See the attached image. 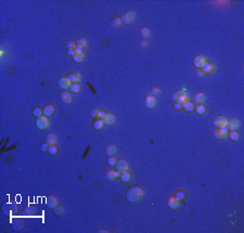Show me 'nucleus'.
Here are the masks:
<instances>
[{
    "label": "nucleus",
    "mask_w": 244,
    "mask_h": 233,
    "mask_svg": "<svg viewBox=\"0 0 244 233\" xmlns=\"http://www.w3.org/2000/svg\"><path fill=\"white\" fill-rule=\"evenodd\" d=\"M144 196V191L140 185H132L126 192V199L130 203H137Z\"/></svg>",
    "instance_id": "obj_1"
},
{
    "label": "nucleus",
    "mask_w": 244,
    "mask_h": 233,
    "mask_svg": "<svg viewBox=\"0 0 244 233\" xmlns=\"http://www.w3.org/2000/svg\"><path fill=\"white\" fill-rule=\"evenodd\" d=\"M49 125H50V121H49V118L47 116L41 115V116L36 117L35 126H36L37 129H39V130H46V129L49 128Z\"/></svg>",
    "instance_id": "obj_2"
},
{
    "label": "nucleus",
    "mask_w": 244,
    "mask_h": 233,
    "mask_svg": "<svg viewBox=\"0 0 244 233\" xmlns=\"http://www.w3.org/2000/svg\"><path fill=\"white\" fill-rule=\"evenodd\" d=\"M173 100H174V102H178V103H180V104H183V103L187 102L189 100V95L185 89L179 90L175 95H173Z\"/></svg>",
    "instance_id": "obj_3"
},
{
    "label": "nucleus",
    "mask_w": 244,
    "mask_h": 233,
    "mask_svg": "<svg viewBox=\"0 0 244 233\" xmlns=\"http://www.w3.org/2000/svg\"><path fill=\"white\" fill-rule=\"evenodd\" d=\"M136 12L135 11H127V12H125L124 14L122 15V22L124 23V24L128 25L130 24V23H132L136 20Z\"/></svg>",
    "instance_id": "obj_4"
},
{
    "label": "nucleus",
    "mask_w": 244,
    "mask_h": 233,
    "mask_svg": "<svg viewBox=\"0 0 244 233\" xmlns=\"http://www.w3.org/2000/svg\"><path fill=\"white\" fill-rule=\"evenodd\" d=\"M228 124H229V120L224 116H216L214 119V126H216L217 128H220V127L228 128Z\"/></svg>",
    "instance_id": "obj_5"
},
{
    "label": "nucleus",
    "mask_w": 244,
    "mask_h": 233,
    "mask_svg": "<svg viewBox=\"0 0 244 233\" xmlns=\"http://www.w3.org/2000/svg\"><path fill=\"white\" fill-rule=\"evenodd\" d=\"M72 81L70 79H68L67 77H61V78H59V80H58V86L61 89H63V90H66V89H70V87H71V85H72Z\"/></svg>",
    "instance_id": "obj_6"
},
{
    "label": "nucleus",
    "mask_w": 244,
    "mask_h": 233,
    "mask_svg": "<svg viewBox=\"0 0 244 233\" xmlns=\"http://www.w3.org/2000/svg\"><path fill=\"white\" fill-rule=\"evenodd\" d=\"M56 113V106L53 104H47L42 109V114L47 117H51Z\"/></svg>",
    "instance_id": "obj_7"
},
{
    "label": "nucleus",
    "mask_w": 244,
    "mask_h": 233,
    "mask_svg": "<svg viewBox=\"0 0 244 233\" xmlns=\"http://www.w3.org/2000/svg\"><path fill=\"white\" fill-rule=\"evenodd\" d=\"M144 105H145L148 109H153V107L156 105L155 97H154V95H146L145 99H144Z\"/></svg>",
    "instance_id": "obj_8"
},
{
    "label": "nucleus",
    "mask_w": 244,
    "mask_h": 233,
    "mask_svg": "<svg viewBox=\"0 0 244 233\" xmlns=\"http://www.w3.org/2000/svg\"><path fill=\"white\" fill-rule=\"evenodd\" d=\"M205 62H206V59H205L203 56H196L194 59H193V65L198 68V70H199V68L203 67V65L205 64Z\"/></svg>",
    "instance_id": "obj_9"
},
{
    "label": "nucleus",
    "mask_w": 244,
    "mask_h": 233,
    "mask_svg": "<svg viewBox=\"0 0 244 233\" xmlns=\"http://www.w3.org/2000/svg\"><path fill=\"white\" fill-rule=\"evenodd\" d=\"M201 70H203V73L204 74H213L215 72V70H216V67H215V65L213 63H210V62H205V64L203 65V67L201 68Z\"/></svg>",
    "instance_id": "obj_10"
},
{
    "label": "nucleus",
    "mask_w": 244,
    "mask_h": 233,
    "mask_svg": "<svg viewBox=\"0 0 244 233\" xmlns=\"http://www.w3.org/2000/svg\"><path fill=\"white\" fill-rule=\"evenodd\" d=\"M115 167H116L117 171L123 173V171H126V170H128V164H127V162L125 160H117V163H116V165H115Z\"/></svg>",
    "instance_id": "obj_11"
},
{
    "label": "nucleus",
    "mask_w": 244,
    "mask_h": 233,
    "mask_svg": "<svg viewBox=\"0 0 244 233\" xmlns=\"http://www.w3.org/2000/svg\"><path fill=\"white\" fill-rule=\"evenodd\" d=\"M180 201H179L178 199L176 196H171L170 199L167 201V205H168V207L169 208H171V209H176V208H178L179 206H180Z\"/></svg>",
    "instance_id": "obj_12"
},
{
    "label": "nucleus",
    "mask_w": 244,
    "mask_h": 233,
    "mask_svg": "<svg viewBox=\"0 0 244 233\" xmlns=\"http://www.w3.org/2000/svg\"><path fill=\"white\" fill-rule=\"evenodd\" d=\"M60 99H61V101L63 103H71L72 100H73V97H72L71 92H68V91H62L61 93H60Z\"/></svg>",
    "instance_id": "obj_13"
},
{
    "label": "nucleus",
    "mask_w": 244,
    "mask_h": 233,
    "mask_svg": "<svg viewBox=\"0 0 244 233\" xmlns=\"http://www.w3.org/2000/svg\"><path fill=\"white\" fill-rule=\"evenodd\" d=\"M205 100H206V95L205 93L203 92H196L194 95V98H193V102L196 103V104H203L205 102Z\"/></svg>",
    "instance_id": "obj_14"
},
{
    "label": "nucleus",
    "mask_w": 244,
    "mask_h": 233,
    "mask_svg": "<svg viewBox=\"0 0 244 233\" xmlns=\"http://www.w3.org/2000/svg\"><path fill=\"white\" fill-rule=\"evenodd\" d=\"M46 204L47 206L49 207V208H56V206H58V199H56V196H53V195H50V196L47 197V201H46Z\"/></svg>",
    "instance_id": "obj_15"
},
{
    "label": "nucleus",
    "mask_w": 244,
    "mask_h": 233,
    "mask_svg": "<svg viewBox=\"0 0 244 233\" xmlns=\"http://www.w3.org/2000/svg\"><path fill=\"white\" fill-rule=\"evenodd\" d=\"M46 143H48L49 145L58 143V137H56V134H53V132H50V134H47V137H46Z\"/></svg>",
    "instance_id": "obj_16"
},
{
    "label": "nucleus",
    "mask_w": 244,
    "mask_h": 233,
    "mask_svg": "<svg viewBox=\"0 0 244 233\" xmlns=\"http://www.w3.org/2000/svg\"><path fill=\"white\" fill-rule=\"evenodd\" d=\"M104 121H103V119H100V118H97L93 120L92 123V127L93 129H95V131H100L103 129V127H104Z\"/></svg>",
    "instance_id": "obj_17"
},
{
    "label": "nucleus",
    "mask_w": 244,
    "mask_h": 233,
    "mask_svg": "<svg viewBox=\"0 0 244 233\" xmlns=\"http://www.w3.org/2000/svg\"><path fill=\"white\" fill-rule=\"evenodd\" d=\"M120 171H117V170H114V169H110L106 171L105 177L109 180H114V179H116V178H120Z\"/></svg>",
    "instance_id": "obj_18"
},
{
    "label": "nucleus",
    "mask_w": 244,
    "mask_h": 233,
    "mask_svg": "<svg viewBox=\"0 0 244 233\" xmlns=\"http://www.w3.org/2000/svg\"><path fill=\"white\" fill-rule=\"evenodd\" d=\"M120 179L122 180L123 183H128V182L131 181V174L128 171V170H126V171H123V173H120Z\"/></svg>",
    "instance_id": "obj_19"
},
{
    "label": "nucleus",
    "mask_w": 244,
    "mask_h": 233,
    "mask_svg": "<svg viewBox=\"0 0 244 233\" xmlns=\"http://www.w3.org/2000/svg\"><path fill=\"white\" fill-rule=\"evenodd\" d=\"M182 109H185V112H189V113L193 112V111H194V109H195L194 102H192L191 100H188L187 102H185L182 104Z\"/></svg>",
    "instance_id": "obj_20"
},
{
    "label": "nucleus",
    "mask_w": 244,
    "mask_h": 233,
    "mask_svg": "<svg viewBox=\"0 0 244 233\" xmlns=\"http://www.w3.org/2000/svg\"><path fill=\"white\" fill-rule=\"evenodd\" d=\"M116 152H117V148L114 144H109V145H106V148H105V154H106L107 156H115Z\"/></svg>",
    "instance_id": "obj_21"
},
{
    "label": "nucleus",
    "mask_w": 244,
    "mask_h": 233,
    "mask_svg": "<svg viewBox=\"0 0 244 233\" xmlns=\"http://www.w3.org/2000/svg\"><path fill=\"white\" fill-rule=\"evenodd\" d=\"M140 36H141V38L144 39V40L150 39V37H151V30H150L149 27H142V28L140 29Z\"/></svg>",
    "instance_id": "obj_22"
},
{
    "label": "nucleus",
    "mask_w": 244,
    "mask_h": 233,
    "mask_svg": "<svg viewBox=\"0 0 244 233\" xmlns=\"http://www.w3.org/2000/svg\"><path fill=\"white\" fill-rule=\"evenodd\" d=\"M240 127V120L237 118H232L231 120H229V124H228V129L229 130H237Z\"/></svg>",
    "instance_id": "obj_23"
},
{
    "label": "nucleus",
    "mask_w": 244,
    "mask_h": 233,
    "mask_svg": "<svg viewBox=\"0 0 244 233\" xmlns=\"http://www.w3.org/2000/svg\"><path fill=\"white\" fill-rule=\"evenodd\" d=\"M67 78L72 83H79L81 80V73H70L67 75Z\"/></svg>",
    "instance_id": "obj_24"
},
{
    "label": "nucleus",
    "mask_w": 244,
    "mask_h": 233,
    "mask_svg": "<svg viewBox=\"0 0 244 233\" xmlns=\"http://www.w3.org/2000/svg\"><path fill=\"white\" fill-rule=\"evenodd\" d=\"M105 125H113L115 123V116L111 113H106V116L103 119Z\"/></svg>",
    "instance_id": "obj_25"
},
{
    "label": "nucleus",
    "mask_w": 244,
    "mask_h": 233,
    "mask_svg": "<svg viewBox=\"0 0 244 233\" xmlns=\"http://www.w3.org/2000/svg\"><path fill=\"white\" fill-rule=\"evenodd\" d=\"M49 154L51 156H56L59 154V149L58 146H56V144H51V145H49L48 148V151H47Z\"/></svg>",
    "instance_id": "obj_26"
},
{
    "label": "nucleus",
    "mask_w": 244,
    "mask_h": 233,
    "mask_svg": "<svg viewBox=\"0 0 244 233\" xmlns=\"http://www.w3.org/2000/svg\"><path fill=\"white\" fill-rule=\"evenodd\" d=\"M194 111L198 115H204L205 113H206V106L203 104H198L195 106Z\"/></svg>",
    "instance_id": "obj_27"
},
{
    "label": "nucleus",
    "mask_w": 244,
    "mask_h": 233,
    "mask_svg": "<svg viewBox=\"0 0 244 233\" xmlns=\"http://www.w3.org/2000/svg\"><path fill=\"white\" fill-rule=\"evenodd\" d=\"M70 90H71V91H72V92H73V93H78V92H81V84H78V83H72L71 87H70Z\"/></svg>",
    "instance_id": "obj_28"
},
{
    "label": "nucleus",
    "mask_w": 244,
    "mask_h": 233,
    "mask_svg": "<svg viewBox=\"0 0 244 233\" xmlns=\"http://www.w3.org/2000/svg\"><path fill=\"white\" fill-rule=\"evenodd\" d=\"M228 137H229L232 141H238L240 139V134L237 130H229Z\"/></svg>",
    "instance_id": "obj_29"
},
{
    "label": "nucleus",
    "mask_w": 244,
    "mask_h": 233,
    "mask_svg": "<svg viewBox=\"0 0 244 233\" xmlns=\"http://www.w3.org/2000/svg\"><path fill=\"white\" fill-rule=\"evenodd\" d=\"M122 19L120 17H115V19L112 20V22H111V25H112V27H114V28H117V27H120V25H122Z\"/></svg>",
    "instance_id": "obj_30"
},
{
    "label": "nucleus",
    "mask_w": 244,
    "mask_h": 233,
    "mask_svg": "<svg viewBox=\"0 0 244 233\" xmlns=\"http://www.w3.org/2000/svg\"><path fill=\"white\" fill-rule=\"evenodd\" d=\"M73 61H75L76 63H81V62H83L84 59H85V53H81V54H75V56H73Z\"/></svg>",
    "instance_id": "obj_31"
},
{
    "label": "nucleus",
    "mask_w": 244,
    "mask_h": 233,
    "mask_svg": "<svg viewBox=\"0 0 244 233\" xmlns=\"http://www.w3.org/2000/svg\"><path fill=\"white\" fill-rule=\"evenodd\" d=\"M117 163V160L115 158V156H109L107 157V165L111 166V167H114Z\"/></svg>",
    "instance_id": "obj_32"
},
{
    "label": "nucleus",
    "mask_w": 244,
    "mask_h": 233,
    "mask_svg": "<svg viewBox=\"0 0 244 233\" xmlns=\"http://www.w3.org/2000/svg\"><path fill=\"white\" fill-rule=\"evenodd\" d=\"M175 196L177 197L179 201H182V199H185V192L182 191V190H179V191H177L175 193Z\"/></svg>",
    "instance_id": "obj_33"
},
{
    "label": "nucleus",
    "mask_w": 244,
    "mask_h": 233,
    "mask_svg": "<svg viewBox=\"0 0 244 233\" xmlns=\"http://www.w3.org/2000/svg\"><path fill=\"white\" fill-rule=\"evenodd\" d=\"M33 115H34L35 117H39L42 115V109H40V107H35L34 109H33Z\"/></svg>",
    "instance_id": "obj_34"
},
{
    "label": "nucleus",
    "mask_w": 244,
    "mask_h": 233,
    "mask_svg": "<svg viewBox=\"0 0 244 233\" xmlns=\"http://www.w3.org/2000/svg\"><path fill=\"white\" fill-rule=\"evenodd\" d=\"M76 45H81L84 48H86V46H87V40H86L85 38H79L76 40Z\"/></svg>",
    "instance_id": "obj_35"
},
{
    "label": "nucleus",
    "mask_w": 244,
    "mask_h": 233,
    "mask_svg": "<svg viewBox=\"0 0 244 233\" xmlns=\"http://www.w3.org/2000/svg\"><path fill=\"white\" fill-rule=\"evenodd\" d=\"M84 47L83 46H81V45H76V48L74 49L75 50V52H76V54H81V53H84Z\"/></svg>",
    "instance_id": "obj_36"
},
{
    "label": "nucleus",
    "mask_w": 244,
    "mask_h": 233,
    "mask_svg": "<svg viewBox=\"0 0 244 233\" xmlns=\"http://www.w3.org/2000/svg\"><path fill=\"white\" fill-rule=\"evenodd\" d=\"M66 48H67V50H71V49H75L76 48V42H74V41H67V42H66Z\"/></svg>",
    "instance_id": "obj_37"
},
{
    "label": "nucleus",
    "mask_w": 244,
    "mask_h": 233,
    "mask_svg": "<svg viewBox=\"0 0 244 233\" xmlns=\"http://www.w3.org/2000/svg\"><path fill=\"white\" fill-rule=\"evenodd\" d=\"M218 131H219L220 134H227V136H228V134H229V129H228L227 127H220V128H218Z\"/></svg>",
    "instance_id": "obj_38"
},
{
    "label": "nucleus",
    "mask_w": 244,
    "mask_h": 233,
    "mask_svg": "<svg viewBox=\"0 0 244 233\" xmlns=\"http://www.w3.org/2000/svg\"><path fill=\"white\" fill-rule=\"evenodd\" d=\"M215 137H216V138L217 139H226L227 138V134H220L219 131H215Z\"/></svg>",
    "instance_id": "obj_39"
},
{
    "label": "nucleus",
    "mask_w": 244,
    "mask_h": 233,
    "mask_svg": "<svg viewBox=\"0 0 244 233\" xmlns=\"http://www.w3.org/2000/svg\"><path fill=\"white\" fill-rule=\"evenodd\" d=\"M151 95H154V97H155V95H161V89H160V88H153L151 91Z\"/></svg>",
    "instance_id": "obj_40"
},
{
    "label": "nucleus",
    "mask_w": 244,
    "mask_h": 233,
    "mask_svg": "<svg viewBox=\"0 0 244 233\" xmlns=\"http://www.w3.org/2000/svg\"><path fill=\"white\" fill-rule=\"evenodd\" d=\"M105 116H106V113L104 112V111H99V113H98V118L100 119H104Z\"/></svg>",
    "instance_id": "obj_41"
},
{
    "label": "nucleus",
    "mask_w": 244,
    "mask_h": 233,
    "mask_svg": "<svg viewBox=\"0 0 244 233\" xmlns=\"http://www.w3.org/2000/svg\"><path fill=\"white\" fill-rule=\"evenodd\" d=\"M48 148H49L48 143H42L41 145H40V150H41L42 152H47V151H48Z\"/></svg>",
    "instance_id": "obj_42"
},
{
    "label": "nucleus",
    "mask_w": 244,
    "mask_h": 233,
    "mask_svg": "<svg viewBox=\"0 0 244 233\" xmlns=\"http://www.w3.org/2000/svg\"><path fill=\"white\" fill-rule=\"evenodd\" d=\"M174 109L179 111V109H182V104H180V103H178V102H174Z\"/></svg>",
    "instance_id": "obj_43"
},
{
    "label": "nucleus",
    "mask_w": 244,
    "mask_h": 233,
    "mask_svg": "<svg viewBox=\"0 0 244 233\" xmlns=\"http://www.w3.org/2000/svg\"><path fill=\"white\" fill-rule=\"evenodd\" d=\"M98 113H99V109H93L92 111H91V117H93V118H95V117L98 116Z\"/></svg>",
    "instance_id": "obj_44"
},
{
    "label": "nucleus",
    "mask_w": 244,
    "mask_h": 233,
    "mask_svg": "<svg viewBox=\"0 0 244 233\" xmlns=\"http://www.w3.org/2000/svg\"><path fill=\"white\" fill-rule=\"evenodd\" d=\"M67 54H68V56H71L72 58H73V56L76 54V52H75V50H74V49H71V50H67Z\"/></svg>",
    "instance_id": "obj_45"
},
{
    "label": "nucleus",
    "mask_w": 244,
    "mask_h": 233,
    "mask_svg": "<svg viewBox=\"0 0 244 233\" xmlns=\"http://www.w3.org/2000/svg\"><path fill=\"white\" fill-rule=\"evenodd\" d=\"M196 74H198V76H204V75H205V74L203 73V70H201V68H199L198 72H196Z\"/></svg>",
    "instance_id": "obj_46"
}]
</instances>
